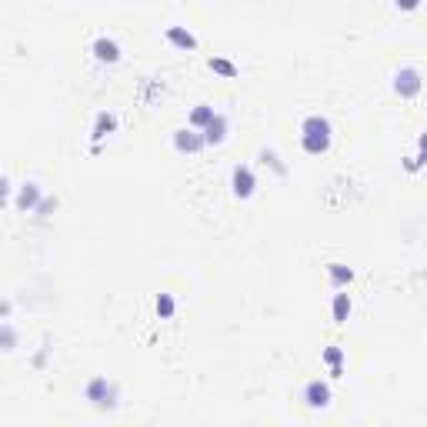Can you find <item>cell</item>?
Listing matches in <instances>:
<instances>
[{"label":"cell","mask_w":427,"mask_h":427,"mask_svg":"<svg viewBox=\"0 0 427 427\" xmlns=\"http://www.w3.org/2000/svg\"><path fill=\"white\" fill-rule=\"evenodd\" d=\"M331 140H334V127L327 117H320V114H307L304 121H301V147L307 153H327L331 151Z\"/></svg>","instance_id":"cell-1"},{"label":"cell","mask_w":427,"mask_h":427,"mask_svg":"<svg viewBox=\"0 0 427 427\" xmlns=\"http://www.w3.org/2000/svg\"><path fill=\"white\" fill-rule=\"evenodd\" d=\"M84 397L91 400L93 407H114V404H117V384L107 381L104 374H97V377H91V381H87Z\"/></svg>","instance_id":"cell-2"},{"label":"cell","mask_w":427,"mask_h":427,"mask_svg":"<svg viewBox=\"0 0 427 427\" xmlns=\"http://www.w3.org/2000/svg\"><path fill=\"white\" fill-rule=\"evenodd\" d=\"M230 190H234L237 200L254 197V190H257V174H254L250 164H237V167L230 170Z\"/></svg>","instance_id":"cell-3"},{"label":"cell","mask_w":427,"mask_h":427,"mask_svg":"<svg viewBox=\"0 0 427 427\" xmlns=\"http://www.w3.org/2000/svg\"><path fill=\"white\" fill-rule=\"evenodd\" d=\"M304 404L307 407H314V411H320V407H327L331 400H334V391H331V381H324V377H310V381L304 384Z\"/></svg>","instance_id":"cell-4"},{"label":"cell","mask_w":427,"mask_h":427,"mask_svg":"<svg viewBox=\"0 0 427 427\" xmlns=\"http://www.w3.org/2000/svg\"><path fill=\"white\" fill-rule=\"evenodd\" d=\"M421 87H424V80H421V70H417V67H400L394 74V91L400 93V97H417Z\"/></svg>","instance_id":"cell-5"},{"label":"cell","mask_w":427,"mask_h":427,"mask_svg":"<svg viewBox=\"0 0 427 427\" xmlns=\"http://www.w3.org/2000/svg\"><path fill=\"white\" fill-rule=\"evenodd\" d=\"M40 197H44V190H40V183L37 181H27L17 187V197H14V207L20 214H33V207L40 204Z\"/></svg>","instance_id":"cell-6"},{"label":"cell","mask_w":427,"mask_h":427,"mask_svg":"<svg viewBox=\"0 0 427 427\" xmlns=\"http://www.w3.org/2000/svg\"><path fill=\"white\" fill-rule=\"evenodd\" d=\"M91 50H93V57H97V61H104V63H117V61H121V44H117L114 37H107V33L93 37Z\"/></svg>","instance_id":"cell-7"},{"label":"cell","mask_w":427,"mask_h":427,"mask_svg":"<svg viewBox=\"0 0 427 427\" xmlns=\"http://www.w3.org/2000/svg\"><path fill=\"white\" fill-rule=\"evenodd\" d=\"M200 137H204V147H214V144H224V137H227V114H214V121L200 130Z\"/></svg>","instance_id":"cell-8"},{"label":"cell","mask_w":427,"mask_h":427,"mask_svg":"<svg viewBox=\"0 0 427 427\" xmlns=\"http://www.w3.org/2000/svg\"><path fill=\"white\" fill-rule=\"evenodd\" d=\"M174 147L181 153H197L204 151V137L197 130H190V127H181V130H174Z\"/></svg>","instance_id":"cell-9"},{"label":"cell","mask_w":427,"mask_h":427,"mask_svg":"<svg viewBox=\"0 0 427 427\" xmlns=\"http://www.w3.org/2000/svg\"><path fill=\"white\" fill-rule=\"evenodd\" d=\"M320 361L331 367V377H340V374H344V364H347V351H344L340 344H327V347L320 351Z\"/></svg>","instance_id":"cell-10"},{"label":"cell","mask_w":427,"mask_h":427,"mask_svg":"<svg viewBox=\"0 0 427 427\" xmlns=\"http://www.w3.org/2000/svg\"><path fill=\"white\" fill-rule=\"evenodd\" d=\"M114 127H117V114H114V110H100V114L93 117V130H91L93 147H97L107 134H114Z\"/></svg>","instance_id":"cell-11"},{"label":"cell","mask_w":427,"mask_h":427,"mask_svg":"<svg viewBox=\"0 0 427 427\" xmlns=\"http://www.w3.org/2000/svg\"><path fill=\"white\" fill-rule=\"evenodd\" d=\"M351 294L347 290H337L334 294V301H331V314H334V324H347V317H351Z\"/></svg>","instance_id":"cell-12"},{"label":"cell","mask_w":427,"mask_h":427,"mask_svg":"<svg viewBox=\"0 0 427 427\" xmlns=\"http://www.w3.org/2000/svg\"><path fill=\"white\" fill-rule=\"evenodd\" d=\"M327 280H331L337 290H347V284L354 280V271L347 264H337L334 260V264H327Z\"/></svg>","instance_id":"cell-13"},{"label":"cell","mask_w":427,"mask_h":427,"mask_svg":"<svg viewBox=\"0 0 427 427\" xmlns=\"http://www.w3.org/2000/svg\"><path fill=\"white\" fill-rule=\"evenodd\" d=\"M214 114H217V110H214L211 104H197L194 110H190V117H187V127L200 134V130H204V127H207V123L214 121Z\"/></svg>","instance_id":"cell-14"},{"label":"cell","mask_w":427,"mask_h":427,"mask_svg":"<svg viewBox=\"0 0 427 427\" xmlns=\"http://www.w3.org/2000/svg\"><path fill=\"white\" fill-rule=\"evenodd\" d=\"M164 37H167L170 44L183 47V50H194V47H197V37L187 31V27H177V24H174V27H167V31H164Z\"/></svg>","instance_id":"cell-15"},{"label":"cell","mask_w":427,"mask_h":427,"mask_svg":"<svg viewBox=\"0 0 427 427\" xmlns=\"http://www.w3.org/2000/svg\"><path fill=\"white\" fill-rule=\"evenodd\" d=\"M260 164H264V167H271L277 177H287V164H280L277 151H271V147H264V151H260Z\"/></svg>","instance_id":"cell-16"},{"label":"cell","mask_w":427,"mask_h":427,"mask_svg":"<svg viewBox=\"0 0 427 427\" xmlns=\"http://www.w3.org/2000/svg\"><path fill=\"white\" fill-rule=\"evenodd\" d=\"M17 347V327L0 320V351H14Z\"/></svg>","instance_id":"cell-17"},{"label":"cell","mask_w":427,"mask_h":427,"mask_svg":"<svg viewBox=\"0 0 427 427\" xmlns=\"http://www.w3.org/2000/svg\"><path fill=\"white\" fill-rule=\"evenodd\" d=\"M174 310H177V301H174V294H157V317H160V320H170V317H174Z\"/></svg>","instance_id":"cell-18"},{"label":"cell","mask_w":427,"mask_h":427,"mask_svg":"<svg viewBox=\"0 0 427 427\" xmlns=\"http://www.w3.org/2000/svg\"><path fill=\"white\" fill-rule=\"evenodd\" d=\"M211 70H217V74H224V77H237L241 74V67H237V63L234 61H227V57H211Z\"/></svg>","instance_id":"cell-19"},{"label":"cell","mask_w":427,"mask_h":427,"mask_svg":"<svg viewBox=\"0 0 427 427\" xmlns=\"http://www.w3.org/2000/svg\"><path fill=\"white\" fill-rule=\"evenodd\" d=\"M50 211H57V197H40V204H37V207H33V214H37V217H47V214Z\"/></svg>","instance_id":"cell-20"},{"label":"cell","mask_w":427,"mask_h":427,"mask_svg":"<svg viewBox=\"0 0 427 427\" xmlns=\"http://www.w3.org/2000/svg\"><path fill=\"white\" fill-rule=\"evenodd\" d=\"M10 190H14V187H10V181H7V177H0V207H7V200H10Z\"/></svg>","instance_id":"cell-21"},{"label":"cell","mask_w":427,"mask_h":427,"mask_svg":"<svg viewBox=\"0 0 427 427\" xmlns=\"http://www.w3.org/2000/svg\"><path fill=\"white\" fill-rule=\"evenodd\" d=\"M7 314H10V301H0V320H7Z\"/></svg>","instance_id":"cell-22"}]
</instances>
